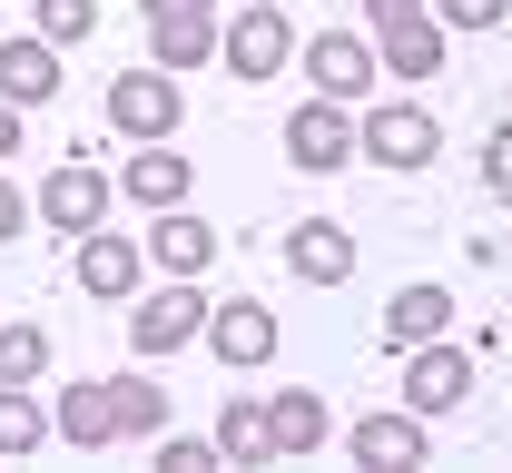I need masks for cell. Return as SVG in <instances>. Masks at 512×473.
Returning a JSON list of instances; mask_svg holds the SVG:
<instances>
[{
  "label": "cell",
  "instance_id": "6da1fadb",
  "mask_svg": "<svg viewBox=\"0 0 512 473\" xmlns=\"http://www.w3.org/2000/svg\"><path fill=\"white\" fill-rule=\"evenodd\" d=\"M434 148H444V119H434V109H414V99H365V119H355V158L414 178V168H434Z\"/></svg>",
  "mask_w": 512,
  "mask_h": 473
},
{
  "label": "cell",
  "instance_id": "f546056e",
  "mask_svg": "<svg viewBox=\"0 0 512 473\" xmlns=\"http://www.w3.org/2000/svg\"><path fill=\"white\" fill-rule=\"evenodd\" d=\"M20 227H30V198H20V188H10V178H0V247H10V237H20Z\"/></svg>",
  "mask_w": 512,
  "mask_h": 473
},
{
  "label": "cell",
  "instance_id": "52a82bcc",
  "mask_svg": "<svg viewBox=\"0 0 512 473\" xmlns=\"http://www.w3.org/2000/svg\"><path fill=\"white\" fill-rule=\"evenodd\" d=\"M286 158H296L306 178H335V168L355 158V109H345V99H306V109L286 119Z\"/></svg>",
  "mask_w": 512,
  "mask_h": 473
},
{
  "label": "cell",
  "instance_id": "4fadbf2b",
  "mask_svg": "<svg viewBox=\"0 0 512 473\" xmlns=\"http://www.w3.org/2000/svg\"><path fill=\"white\" fill-rule=\"evenodd\" d=\"M79 296H99V306H119V296H138V237L128 227H89L79 237Z\"/></svg>",
  "mask_w": 512,
  "mask_h": 473
},
{
  "label": "cell",
  "instance_id": "ffe728a7",
  "mask_svg": "<svg viewBox=\"0 0 512 473\" xmlns=\"http://www.w3.org/2000/svg\"><path fill=\"white\" fill-rule=\"evenodd\" d=\"M217 454H227V464H276L266 405H256V395H227V405H217Z\"/></svg>",
  "mask_w": 512,
  "mask_h": 473
},
{
  "label": "cell",
  "instance_id": "277c9868",
  "mask_svg": "<svg viewBox=\"0 0 512 473\" xmlns=\"http://www.w3.org/2000/svg\"><path fill=\"white\" fill-rule=\"evenodd\" d=\"M217 60H227V79H276V69L296 60L286 10H276V0H247L237 20H217Z\"/></svg>",
  "mask_w": 512,
  "mask_h": 473
},
{
  "label": "cell",
  "instance_id": "484cf974",
  "mask_svg": "<svg viewBox=\"0 0 512 473\" xmlns=\"http://www.w3.org/2000/svg\"><path fill=\"white\" fill-rule=\"evenodd\" d=\"M424 10H434L444 30H493V20H503L512 0H424Z\"/></svg>",
  "mask_w": 512,
  "mask_h": 473
},
{
  "label": "cell",
  "instance_id": "603a6c76",
  "mask_svg": "<svg viewBox=\"0 0 512 473\" xmlns=\"http://www.w3.org/2000/svg\"><path fill=\"white\" fill-rule=\"evenodd\" d=\"M50 375V326H0V385H40Z\"/></svg>",
  "mask_w": 512,
  "mask_h": 473
},
{
  "label": "cell",
  "instance_id": "5bb4252c",
  "mask_svg": "<svg viewBox=\"0 0 512 473\" xmlns=\"http://www.w3.org/2000/svg\"><path fill=\"white\" fill-rule=\"evenodd\" d=\"M0 99L10 109H50L60 99V40H40V30L0 40Z\"/></svg>",
  "mask_w": 512,
  "mask_h": 473
},
{
  "label": "cell",
  "instance_id": "d4e9b609",
  "mask_svg": "<svg viewBox=\"0 0 512 473\" xmlns=\"http://www.w3.org/2000/svg\"><path fill=\"white\" fill-rule=\"evenodd\" d=\"M158 424H168V385H138L128 375L119 385V434H158Z\"/></svg>",
  "mask_w": 512,
  "mask_h": 473
},
{
  "label": "cell",
  "instance_id": "9a60e30c",
  "mask_svg": "<svg viewBox=\"0 0 512 473\" xmlns=\"http://www.w3.org/2000/svg\"><path fill=\"white\" fill-rule=\"evenodd\" d=\"M325 434H335V414H325L316 385H286V395L266 405V444H276V464H306Z\"/></svg>",
  "mask_w": 512,
  "mask_h": 473
},
{
  "label": "cell",
  "instance_id": "7a4b0ae2",
  "mask_svg": "<svg viewBox=\"0 0 512 473\" xmlns=\"http://www.w3.org/2000/svg\"><path fill=\"white\" fill-rule=\"evenodd\" d=\"M178 119H188V99H178V69H119L109 79V129L138 148V138H178Z\"/></svg>",
  "mask_w": 512,
  "mask_h": 473
},
{
  "label": "cell",
  "instance_id": "4316f807",
  "mask_svg": "<svg viewBox=\"0 0 512 473\" xmlns=\"http://www.w3.org/2000/svg\"><path fill=\"white\" fill-rule=\"evenodd\" d=\"M217 464V444H197V434H178V444H158V473H207Z\"/></svg>",
  "mask_w": 512,
  "mask_h": 473
},
{
  "label": "cell",
  "instance_id": "cb8c5ba5",
  "mask_svg": "<svg viewBox=\"0 0 512 473\" xmlns=\"http://www.w3.org/2000/svg\"><path fill=\"white\" fill-rule=\"evenodd\" d=\"M30 30H40V40H89V30H99V0H30Z\"/></svg>",
  "mask_w": 512,
  "mask_h": 473
},
{
  "label": "cell",
  "instance_id": "d6a6232c",
  "mask_svg": "<svg viewBox=\"0 0 512 473\" xmlns=\"http://www.w3.org/2000/svg\"><path fill=\"white\" fill-rule=\"evenodd\" d=\"M503 336H512V316H503Z\"/></svg>",
  "mask_w": 512,
  "mask_h": 473
},
{
  "label": "cell",
  "instance_id": "2e32d148",
  "mask_svg": "<svg viewBox=\"0 0 512 473\" xmlns=\"http://www.w3.org/2000/svg\"><path fill=\"white\" fill-rule=\"evenodd\" d=\"M424 336H453V296L444 286H394V306L375 316V345L404 355V345H424Z\"/></svg>",
  "mask_w": 512,
  "mask_h": 473
},
{
  "label": "cell",
  "instance_id": "8992f818",
  "mask_svg": "<svg viewBox=\"0 0 512 473\" xmlns=\"http://www.w3.org/2000/svg\"><path fill=\"white\" fill-rule=\"evenodd\" d=\"M306 79H316V99L365 109V99H375V79H384V60H375V40H365V30H316V40H306Z\"/></svg>",
  "mask_w": 512,
  "mask_h": 473
},
{
  "label": "cell",
  "instance_id": "44dd1931",
  "mask_svg": "<svg viewBox=\"0 0 512 473\" xmlns=\"http://www.w3.org/2000/svg\"><path fill=\"white\" fill-rule=\"evenodd\" d=\"M50 444V405L30 395V385H0V464H20V454H40Z\"/></svg>",
  "mask_w": 512,
  "mask_h": 473
},
{
  "label": "cell",
  "instance_id": "7402d4cb",
  "mask_svg": "<svg viewBox=\"0 0 512 473\" xmlns=\"http://www.w3.org/2000/svg\"><path fill=\"white\" fill-rule=\"evenodd\" d=\"M148 60L158 69H207L217 60V20H158L148 30Z\"/></svg>",
  "mask_w": 512,
  "mask_h": 473
},
{
  "label": "cell",
  "instance_id": "1f68e13d",
  "mask_svg": "<svg viewBox=\"0 0 512 473\" xmlns=\"http://www.w3.org/2000/svg\"><path fill=\"white\" fill-rule=\"evenodd\" d=\"M10 148H20V109L0 99V158H10Z\"/></svg>",
  "mask_w": 512,
  "mask_h": 473
},
{
  "label": "cell",
  "instance_id": "f1b7e54d",
  "mask_svg": "<svg viewBox=\"0 0 512 473\" xmlns=\"http://www.w3.org/2000/svg\"><path fill=\"white\" fill-rule=\"evenodd\" d=\"M138 10H148V30L158 20H217V0H138Z\"/></svg>",
  "mask_w": 512,
  "mask_h": 473
},
{
  "label": "cell",
  "instance_id": "ac0fdd59",
  "mask_svg": "<svg viewBox=\"0 0 512 473\" xmlns=\"http://www.w3.org/2000/svg\"><path fill=\"white\" fill-rule=\"evenodd\" d=\"M148 257H158V276H207V267H217V227H207V217H188V207H158Z\"/></svg>",
  "mask_w": 512,
  "mask_h": 473
},
{
  "label": "cell",
  "instance_id": "5b68a950",
  "mask_svg": "<svg viewBox=\"0 0 512 473\" xmlns=\"http://www.w3.org/2000/svg\"><path fill=\"white\" fill-rule=\"evenodd\" d=\"M207 336V296H197V276H168V286H148L138 306H128V345L138 355H178V345Z\"/></svg>",
  "mask_w": 512,
  "mask_h": 473
},
{
  "label": "cell",
  "instance_id": "8fae6325",
  "mask_svg": "<svg viewBox=\"0 0 512 473\" xmlns=\"http://www.w3.org/2000/svg\"><path fill=\"white\" fill-rule=\"evenodd\" d=\"M345 454L365 473H414V464H434V444H424V414H365L355 434H345Z\"/></svg>",
  "mask_w": 512,
  "mask_h": 473
},
{
  "label": "cell",
  "instance_id": "d6986e66",
  "mask_svg": "<svg viewBox=\"0 0 512 473\" xmlns=\"http://www.w3.org/2000/svg\"><path fill=\"white\" fill-rule=\"evenodd\" d=\"M453 50V30L434 20V10H414V20H394V30H375V60L394 69V79H434Z\"/></svg>",
  "mask_w": 512,
  "mask_h": 473
},
{
  "label": "cell",
  "instance_id": "ba28073f",
  "mask_svg": "<svg viewBox=\"0 0 512 473\" xmlns=\"http://www.w3.org/2000/svg\"><path fill=\"white\" fill-rule=\"evenodd\" d=\"M109 198H119V188H109V178H99L89 158H60V168L40 178V198H30V207H40V217H50L60 237H89V227L109 217Z\"/></svg>",
  "mask_w": 512,
  "mask_h": 473
},
{
  "label": "cell",
  "instance_id": "e0dca14e",
  "mask_svg": "<svg viewBox=\"0 0 512 473\" xmlns=\"http://www.w3.org/2000/svg\"><path fill=\"white\" fill-rule=\"evenodd\" d=\"M50 434H60V444H79V454H109V444H119V385H60Z\"/></svg>",
  "mask_w": 512,
  "mask_h": 473
},
{
  "label": "cell",
  "instance_id": "83f0119b",
  "mask_svg": "<svg viewBox=\"0 0 512 473\" xmlns=\"http://www.w3.org/2000/svg\"><path fill=\"white\" fill-rule=\"evenodd\" d=\"M483 188H503V198H512V119L483 138Z\"/></svg>",
  "mask_w": 512,
  "mask_h": 473
},
{
  "label": "cell",
  "instance_id": "4dcf8cb0",
  "mask_svg": "<svg viewBox=\"0 0 512 473\" xmlns=\"http://www.w3.org/2000/svg\"><path fill=\"white\" fill-rule=\"evenodd\" d=\"M414 10H424V0H365V20H375V30H394V20H414Z\"/></svg>",
  "mask_w": 512,
  "mask_h": 473
},
{
  "label": "cell",
  "instance_id": "7c38bea8",
  "mask_svg": "<svg viewBox=\"0 0 512 473\" xmlns=\"http://www.w3.org/2000/svg\"><path fill=\"white\" fill-rule=\"evenodd\" d=\"M286 267H296V286H345V276H355V227L296 217V227H286Z\"/></svg>",
  "mask_w": 512,
  "mask_h": 473
},
{
  "label": "cell",
  "instance_id": "9c48e42d",
  "mask_svg": "<svg viewBox=\"0 0 512 473\" xmlns=\"http://www.w3.org/2000/svg\"><path fill=\"white\" fill-rule=\"evenodd\" d=\"M188 178H197L188 148H168V138H138V148H128V168H119V198L158 217V207H188Z\"/></svg>",
  "mask_w": 512,
  "mask_h": 473
},
{
  "label": "cell",
  "instance_id": "3957f363",
  "mask_svg": "<svg viewBox=\"0 0 512 473\" xmlns=\"http://www.w3.org/2000/svg\"><path fill=\"white\" fill-rule=\"evenodd\" d=\"M473 405V355L453 336H424V345H404V414H463Z\"/></svg>",
  "mask_w": 512,
  "mask_h": 473
},
{
  "label": "cell",
  "instance_id": "30bf717a",
  "mask_svg": "<svg viewBox=\"0 0 512 473\" xmlns=\"http://www.w3.org/2000/svg\"><path fill=\"white\" fill-rule=\"evenodd\" d=\"M207 345H217V365L256 375V365L276 355V306H256V296H227V306H207Z\"/></svg>",
  "mask_w": 512,
  "mask_h": 473
}]
</instances>
